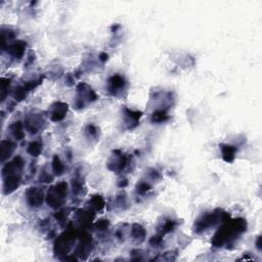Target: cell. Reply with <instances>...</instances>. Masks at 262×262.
<instances>
[{"label": "cell", "instance_id": "obj_1", "mask_svg": "<svg viewBox=\"0 0 262 262\" xmlns=\"http://www.w3.org/2000/svg\"><path fill=\"white\" fill-rule=\"evenodd\" d=\"M66 111H67V105H62V107H58V109L53 112L52 119L54 121L63 119L65 117V114H66Z\"/></svg>", "mask_w": 262, "mask_h": 262}, {"label": "cell", "instance_id": "obj_2", "mask_svg": "<svg viewBox=\"0 0 262 262\" xmlns=\"http://www.w3.org/2000/svg\"><path fill=\"white\" fill-rule=\"evenodd\" d=\"M222 152H223V157L227 162H232L233 155H235V149L232 147H222Z\"/></svg>", "mask_w": 262, "mask_h": 262}, {"label": "cell", "instance_id": "obj_3", "mask_svg": "<svg viewBox=\"0 0 262 262\" xmlns=\"http://www.w3.org/2000/svg\"><path fill=\"white\" fill-rule=\"evenodd\" d=\"M29 152L31 153L32 155H38L39 153L41 152V147L39 146L37 142H34L30 146V149H29Z\"/></svg>", "mask_w": 262, "mask_h": 262}, {"label": "cell", "instance_id": "obj_4", "mask_svg": "<svg viewBox=\"0 0 262 262\" xmlns=\"http://www.w3.org/2000/svg\"><path fill=\"white\" fill-rule=\"evenodd\" d=\"M53 166H54V170L58 171L56 173L61 174L62 171H63V165H62V163L59 162L58 158H56V157L54 158V164H53Z\"/></svg>", "mask_w": 262, "mask_h": 262}, {"label": "cell", "instance_id": "obj_5", "mask_svg": "<svg viewBox=\"0 0 262 262\" xmlns=\"http://www.w3.org/2000/svg\"><path fill=\"white\" fill-rule=\"evenodd\" d=\"M166 119V115L164 112H157L154 114V121H163Z\"/></svg>", "mask_w": 262, "mask_h": 262}]
</instances>
